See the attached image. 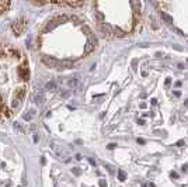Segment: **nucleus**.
<instances>
[{
  "label": "nucleus",
  "instance_id": "f257e3e1",
  "mask_svg": "<svg viewBox=\"0 0 188 187\" xmlns=\"http://www.w3.org/2000/svg\"><path fill=\"white\" fill-rule=\"evenodd\" d=\"M66 20H69V17H66V16H60V17H56V19H53L51 20L48 24L45 26V28H44V32L46 31H51V30H53L56 26H59L62 21H66Z\"/></svg>",
  "mask_w": 188,
  "mask_h": 187
},
{
  "label": "nucleus",
  "instance_id": "f03ea898",
  "mask_svg": "<svg viewBox=\"0 0 188 187\" xmlns=\"http://www.w3.org/2000/svg\"><path fill=\"white\" fill-rule=\"evenodd\" d=\"M41 59H42V62H44L48 68H58L59 61L58 59H55L53 56H46V55H42Z\"/></svg>",
  "mask_w": 188,
  "mask_h": 187
},
{
  "label": "nucleus",
  "instance_id": "7ed1b4c3",
  "mask_svg": "<svg viewBox=\"0 0 188 187\" xmlns=\"http://www.w3.org/2000/svg\"><path fill=\"white\" fill-rule=\"evenodd\" d=\"M24 27H26V21L21 19V20H18V21H16L11 28H13V31L16 35H20V34L23 32V30H24Z\"/></svg>",
  "mask_w": 188,
  "mask_h": 187
},
{
  "label": "nucleus",
  "instance_id": "20e7f679",
  "mask_svg": "<svg viewBox=\"0 0 188 187\" xmlns=\"http://www.w3.org/2000/svg\"><path fill=\"white\" fill-rule=\"evenodd\" d=\"M33 100H34V103H39V104L44 103V100H45L44 91H42V90H37L33 94Z\"/></svg>",
  "mask_w": 188,
  "mask_h": 187
},
{
  "label": "nucleus",
  "instance_id": "39448f33",
  "mask_svg": "<svg viewBox=\"0 0 188 187\" xmlns=\"http://www.w3.org/2000/svg\"><path fill=\"white\" fill-rule=\"evenodd\" d=\"M18 73H20V76L23 78V80H28V65H27V62L23 66H20Z\"/></svg>",
  "mask_w": 188,
  "mask_h": 187
},
{
  "label": "nucleus",
  "instance_id": "423d86ee",
  "mask_svg": "<svg viewBox=\"0 0 188 187\" xmlns=\"http://www.w3.org/2000/svg\"><path fill=\"white\" fill-rule=\"evenodd\" d=\"M24 97V89H20L18 91H17V94H16V97H14V101H13V107H18L20 106V100Z\"/></svg>",
  "mask_w": 188,
  "mask_h": 187
},
{
  "label": "nucleus",
  "instance_id": "0eeeda50",
  "mask_svg": "<svg viewBox=\"0 0 188 187\" xmlns=\"http://www.w3.org/2000/svg\"><path fill=\"white\" fill-rule=\"evenodd\" d=\"M73 66V64H72L70 61H60L58 65V69H69V68H72Z\"/></svg>",
  "mask_w": 188,
  "mask_h": 187
},
{
  "label": "nucleus",
  "instance_id": "6e6552de",
  "mask_svg": "<svg viewBox=\"0 0 188 187\" xmlns=\"http://www.w3.org/2000/svg\"><path fill=\"white\" fill-rule=\"evenodd\" d=\"M45 87H46V90H51V91H55L56 89H58V86H56V83H55L53 80H51V82H48Z\"/></svg>",
  "mask_w": 188,
  "mask_h": 187
},
{
  "label": "nucleus",
  "instance_id": "1a4fd4ad",
  "mask_svg": "<svg viewBox=\"0 0 188 187\" xmlns=\"http://www.w3.org/2000/svg\"><path fill=\"white\" fill-rule=\"evenodd\" d=\"M14 129H16V131H18L20 134H26V129L23 128V125H21V124L20 123H14Z\"/></svg>",
  "mask_w": 188,
  "mask_h": 187
},
{
  "label": "nucleus",
  "instance_id": "9d476101",
  "mask_svg": "<svg viewBox=\"0 0 188 187\" xmlns=\"http://www.w3.org/2000/svg\"><path fill=\"white\" fill-rule=\"evenodd\" d=\"M160 16H162V19L166 21V23H169V24H171L173 23V19L170 17V16H167V14L164 13V11H160Z\"/></svg>",
  "mask_w": 188,
  "mask_h": 187
},
{
  "label": "nucleus",
  "instance_id": "9b49d317",
  "mask_svg": "<svg viewBox=\"0 0 188 187\" xmlns=\"http://www.w3.org/2000/svg\"><path fill=\"white\" fill-rule=\"evenodd\" d=\"M118 177H119V180H121V181H125V179H126V174H125V172H123V170H118Z\"/></svg>",
  "mask_w": 188,
  "mask_h": 187
},
{
  "label": "nucleus",
  "instance_id": "f8f14e48",
  "mask_svg": "<svg viewBox=\"0 0 188 187\" xmlns=\"http://www.w3.org/2000/svg\"><path fill=\"white\" fill-rule=\"evenodd\" d=\"M9 6H10V3H4V1H1V3H0V13H1V11H4Z\"/></svg>",
  "mask_w": 188,
  "mask_h": 187
},
{
  "label": "nucleus",
  "instance_id": "ddd939ff",
  "mask_svg": "<svg viewBox=\"0 0 188 187\" xmlns=\"http://www.w3.org/2000/svg\"><path fill=\"white\" fill-rule=\"evenodd\" d=\"M30 113H31V114H24V120H27V121H30V120L34 117V114H35V111H34V110H31Z\"/></svg>",
  "mask_w": 188,
  "mask_h": 187
},
{
  "label": "nucleus",
  "instance_id": "4468645a",
  "mask_svg": "<svg viewBox=\"0 0 188 187\" xmlns=\"http://www.w3.org/2000/svg\"><path fill=\"white\" fill-rule=\"evenodd\" d=\"M115 34H117L118 37H123V35H125V34H123V32L121 31L119 28H115Z\"/></svg>",
  "mask_w": 188,
  "mask_h": 187
},
{
  "label": "nucleus",
  "instance_id": "2eb2a0df",
  "mask_svg": "<svg viewBox=\"0 0 188 187\" xmlns=\"http://www.w3.org/2000/svg\"><path fill=\"white\" fill-rule=\"evenodd\" d=\"M76 83H77V80H76V79H72V80H69V86H76Z\"/></svg>",
  "mask_w": 188,
  "mask_h": 187
},
{
  "label": "nucleus",
  "instance_id": "dca6fc26",
  "mask_svg": "<svg viewBox=\"0 0 188 187\" xmlns=\"http://www.w3.org/2000/svg\"><path fill=\"white\" fill-rule=\"evenodd\" d=\"M98 183H100V187H107V181L105 180H100Z\"/></svg>",
  "mask_w": 188,
  "mask_h": 187
},
{
  "label": "nucleus",
  "instance_id": "f3484780",
  "mask_svg": "<svg viewBox=\"0 0 188 187\" xmlns=\"http://www.w3.org/2000/svg\"><path fill=\"white\" fill-rule=\"evenodd\" d=\"M62 97H69V91H63V93H62Z\"/></svg>",
  "mask_w": 188,
  "mask_h": 187
},
{
  "label": "nucleus",
  "instance_id": "a211bd4d",
  "mask_svg": "<svg viewBox=\"0 0 188 187\" xmlns=\"http://www.w3.org/2000/svg\"><path fill=\"white\" fill-rule=\"evenodd\" d=\"M108 148H110V149H114V148H115V143H110V145H108Z\"/></svg>",
  "mask_w": 188,
  "mask_h": 187
},
{
  "label": "nucleus",
  "instance_id": "6ab92c4d",
  "mask_svg": "<svg viewBox=\"0 0 188 187\" xmlns=\"http://www.w3.org/2000/svg\"><path fill=\"white\" fill-rule=\"evenodd\" d=\"M89 162H90V163H91V165H94V166H96V162H94V161H93V159H89Z\"/></svg>",
  "mask_w": 188,
  "mask_h": 187
}]
</instances>
